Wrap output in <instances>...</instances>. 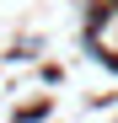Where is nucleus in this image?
<instances>
[{
	"label": "nucleus",
	"mask_w": 118,
	"mask_h": 123,
	"mask_svg": "<svg viewBox=\"0 0 118 123\" xmlns=\"http://www.w3.org/2000/svg\"><path fill=\"white\" fill-rule=\"evenodd\" d=\"M97 48H107V54H118V11L97 22Z\"/></svg>",
	"instance_id": "nucleus-1"
}]
</instances>
